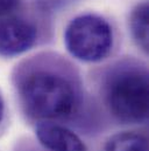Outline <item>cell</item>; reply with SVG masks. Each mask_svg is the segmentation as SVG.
<instances>
[{
  "instance_id": "5b68a950",
  "label": "cell",
  "mask_w": 149,
  "mask_h": 151,
  "mask_svg": "<svg viewBox=\"0 0 149 151\" xmlns=\"http://www.w3.org/2000/svg\"><path fill=\"white\" fill-rule=\"evenodd\" d=\"M34 138L47 151H92L84 136L60 123H38L32 127Z\"/></svg>"
},
{
  "instance_id": "30bf717a",
  "label": "cell",
  "mask_w": 149,
  "mask_h": 151,
  "mask_svg": "<svg viewBox=\"0 0 149 151\" xmlns=\"http://www.w3.org/2000/svg\"><path fill=\"white\" fill-rule=\"evenodd\" d=\"M22 0H0V19L21 9Z\"/></svg>"
},
{
  "instance_id": "7a4b0ae2",
  "label": "cell",
  "mask_w": 149,
  "mask_h": 151,
  "mask_svg": "<svg viewBox=\"0 0 149 151\" xmlns=\"http://www.w3.org/2000/svg\"><path fill=\"white\" fill-rule=\"evenodd\" d=\"M89 90L107 130L147 128L149 72L145 61L122 56L94 69Z\"/></svg>"
},
{
  "instance_id": "6da1fadb",
  "label": "cell",
  "mask_w": 149,
  "mask_h": 151,
  "mask_svg": "<svg viewBox=\"0 0 149 151\" xmlns=\"http://www.w3.org/2000/svg\"><path fill=\"white\" fill-rule=\"evenodd\" d=\"M12 88L29 127L60 123L84 137L107 131L79 68L57 52L43 50L19 61L12 70Z\"/></svg>"
},
{
  "instance_id": "3957f363",
  "label": "cell",
  "mask_w": 149,
  "mask_h": 151,
  "mask_svg": "<svg viewBox=\"0 0 149 151\" xmlns=\"http://www.w3.org/2000/svg\"><path fill=\"white\" fill-rule=\"evenodd\" d=\"M63 43L68 54L83 63H101L118 47V34L111 21L98 13H80L67 24Z\"/></svg>"
},
{
  "instance_id": "ba28073f",
  "label": "cell",
  "mask_w": 149,
  "mask_h": 151,
  "mask_svg": "<svg viewBox=\"0 0 149 151\" xmlns=\"http://www.w3.org/2000/svg\"><path fill=\"white\" fill-rule=\"evenodd\" d=\"M11 123H12L11 110H9V107L7 104V101L4 96V94L0 90V139L9 130Z\"/></svg>"
},
{
  "instance_id": "52a82bcc",
  "label": "cell",
  "mask_w": 149,
  "mask_h": 151,
  "mask_svg": "<svg viewBox=\"0 0 149 151\" xmlns=\"http://www.w3.org/2000/svg\"><path fill=\"white\" fill-rule=\"evenodd\" d=\"M148 24H149V7L147 0L136 4L128 18V28L133 42L135 46L145 54H148L149 39H148Z\"/></svg>"
},
{
  "instance_id": "277c9868",
  "label": "cell",
  "mask_w": 149,
  "mask_h": 151,
  "mask_svg": "<svg viewBox=\"0 0 149 151\" xmlns=\"http://www.w3.org/2000/svg\"><path fill=\"white\" fill-rule=\"evenodd\" d=\"M44 38L40 20L22 11L0 19V56L16 58L37 47Z\"/></svg>"
},
{
  "instance_id": "8992f818",
  "label": "cell",
  "mask_w": 149,
  "mask_h": 151,
  "mask_svg": "<svg viewBox=\"0 0 149 151\" xmlns=\"http://www.w3.org/2000/svg\"><path fill=\"white\" fill-rule=\"evenodd\" d=\"M99 151H148L147 128L121 129L110 134Z\"/></svg>"
},
{
  "instance_id": "9c48e42d",
  "label": "cell",
  "mask_w": 149,
  "mask_h": 151,
  "mask_svg": "<svg viewBox=\"0 0 149 151\" xmlns=\"http://www.w3.org/2000/svg\"><path fill=\"white\" fill-rule=\"evenodd\" d=\"M12 151H47L44 150L36 141L32 136H21L19 137L14 145Z\"/></svg>"
}]
</instances>
